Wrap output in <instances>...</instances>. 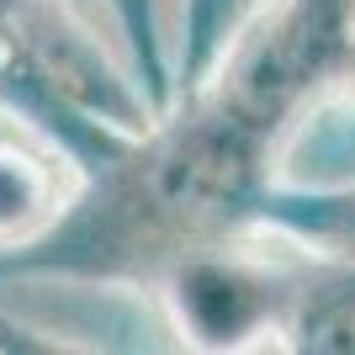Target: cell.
Here are the masks:
<instances>
[{
	"mask_svg": "<svg viewBox=\"0 0 355 355\" xmlns=\"http://www.w3.org/2000/svg\"><path fill=\"white\" fill-rule=\"evenodd\" d=\"M340 80L355 85V0H350V21H345V43H340Z\"/></svg>",
	"mask_w": 355,
	"mask_h": 355,
	"instance_id": "7",
	"label": "cell"
},
{
	"mask_svg": "<svg viewBox=\"0 0 355 355\" xmlns=\"http://www.w3.org/2000/svg\"><path fill=\"white\" fill-rule=\"evenodd\" d=\"M0 106H11L21 117H48V106L64 112L59 85H48V59L43 48L27 37L16 6H0Z\"/></svg>",
	"mask_w": 355,
	"mask_h": 355,
	"instance_id": "5",
	"label": "cell"
},
{
	"mask_svg": "<svg viewBox=\"0 0 355 355\" xmlns=\"http://www.w3.org/2000/svg\"><path fill=\"white\" fill-rule=\"evenodd\" d=\"M254 228L324 260H355V180L266 196V207H254Z\"/></svg>",
	"mask_w": 355,
	"mask_h": 355,
	"instance_id": "3",
	"label": "cell"
},
{
	"mask_svg": "<svg viewBox=\"0 0 355 355\" xmlns=\"http://www.w3.org/2000/svg\"><path fill=\"white\" fill-rule=\"evenodd\" d=\"M254 0H186V85H207L223 53L250 27Z\"/></svg>",
	"mask_w": 355,
	"mask_h": 355,
	"instance_id": "6",
	"label": "cell"
},
{
	"mask_svg": "<svg viewBox=\"0 0 355 355\" xmlns=\"http://www.w3.org/2000/svg\"><path fill=\"white\" fill-rule=\"evenodd\" d=\"M345 21L350 0H270L212 69V101L276 138L318 90L340 80Z\"/></svg>",
	"mask_w": 355,
	"mask_h": 355,
	"instance_id": "1",
	"label": "cell"
},
{
	"mask_svg": "<svg viewBox=\"0 0 355 355\" xmlns=\"http://www.w3.org/2000/svg\"><path fill=\"white\" fill-rule=\"evenodd\" d=\"M292 297V282H276L254 260H191L170 286L180 334L212 350L254 345V334H286Z\"/></svg>",
	"mask_w": 355,
	"mask_h": 355,
	"instance_id": "2",
	"label": "cell"
},
{
	"mask_svg": "<svg viewBox=\"0 0 355 355\" xmlns=\"http://www.w3.org/2000/svg\"><path fill=\"white\" fill-rule=\"evenodd\" d=\"M64 212V186L48 159H32L27 148L0 144V250L48 234Z\"/></svg>",
	"mask_w": 355,
	"mask_h": 355,
	"instance_id": "4",
	"label": "cell"
}]
</instances>
